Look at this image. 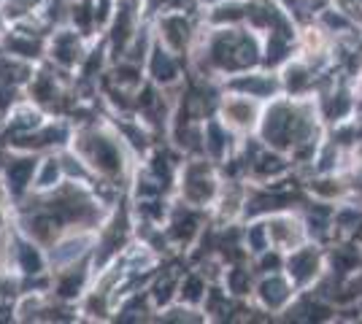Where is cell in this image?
Instances as JSON below:
<instances>
[{"label": "cell", "instance_id": "1", "mask_svg": "<svg viewBox=\"0 0 362 324\" xmlns=\"http://www.w3.org/2000/svg\"><path fill=\"white\" fill-rule=\"evenodd\" d=\"M84 146V157L95 165V171L106 173V176H119L122 171V157H119V143L114 138H106V136H97V133H84L82 136Z\"/></svg>", "mask_w": 362, "mask_h": 324}, {"label": "cell", "instance_id": "2", "mask_svg": "<svg viewBox=\"0 0 362 324\" xmlns=\"http://www.w3.org/2000/svg\"><path fill=\"white\" fill-rule=\"evenodd\" d=\"M51 57L60 65H73L82 60V49H79V36L76 33H60L51 44Z\"/></svg>", "mask_w": 362, "mask_h": 324}, {"label": "cell", "instance_id": "3", "mask_svg": "<svg viewBox=\"0 0 362 324\" xmlns=\"http://www.w3.org/2000/svg\"><path fill=\"white\" fill-rule=\"evenodd\" d=\"M33 171H36V162L33 160H16L8 165V189L11 192H22L25 186L33 182Z\"/></svg>", "mask_w": 362, "mask_h": 324}, {"label": "cell", "instance_id": "4", "mask_svg": "<svg viewBox=\"0 0 362 324\" xmlns=\"http://www.w3.org/2000/svg\"><path fill=\"white\" fill-rule=\"evenodd\" d=\"M16 254H19V268L25 273H41L44 271V257L33 243H22L16 249Z\"/></svg>", "mask_w": 362, "mask_h": 324}, {"label": "cell", "instance_id": "5", "mask_svg": "<svg viewBox=\"0 0 362 324\" xmlns=\"http://www.w3.org/2000/svg\"><path fill=\"white\" fill-rule=\"evenodd\" d=\"M82 251H84V240H82V238H71V240H62V243L54 249L51 260L60 262V265H68V262H73Z\"/></svg>", "mask_w": 362, "mask_h": 324}, {"label": "cell", "instance_id": "6", "mask_svg": "<svg viewBox=\"0 0 362 324\" xmlns=\"http://www.w3.org/2000/svg\"><path fill=\"white\" fill-rule=\"evenodd\" d=\"M57 176H60V165H57V160H46V171L41 173V179H38V186H41V189L54 186Z\"/></svg>", "mask_w": 362, "mask_h": 324}]
</instances>
